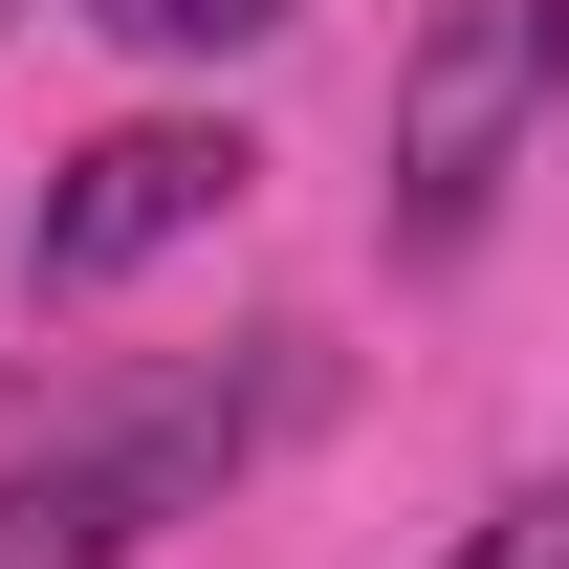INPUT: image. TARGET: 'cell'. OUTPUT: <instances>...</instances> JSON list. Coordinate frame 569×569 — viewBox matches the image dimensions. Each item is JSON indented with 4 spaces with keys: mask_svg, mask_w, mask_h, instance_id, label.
Returning a JSON list of instances; mask_svg holds the SVG:
<instances>
[{
    "mask_svg": "<svg viewBox=\"0 0 569 569\" xmlns=\"http://www.w3.org/2000/svg\"><path fill=\"white\" fill-rule=\"evenodd\" d=\"M307 395H329L307 329H241V351H176V372H132V395H88L67 438L0 460V569H132V548H176V526H219V482H263V438L307 417Z\"/></svg>",
    "mask_w": 569,
    "mask_h": 569,
    "instance_id": "1",
    "label": "cell"
},
{
    "mask_svg": "<svg viewBox=\"0 0 569 569\" xmlns=\"http://www.w3.org/2000/svg\"><path fill=\"white\" fill-rule=\"evenodd\" d=\"M569 110V0H438L417 44H395V263H460L526 176V132Z\"/></svg>",
    "mask_w": 569,
    "mask_h": 569,
    "instance_id": "2",
    "label": "cell"
},
{
    "mask_svg": "<svg viewBox=\"0 0 569 569\" xmlns=\"http://www.w3.org/2000/svg\"><path fill=\"white\" fill-rule=\"evenodd\" d=\"M241 176H263V153L219 132V110H132V132H88L67 176H44V219H22V284H44V307H110L132 263L219 241V219H241Z\"/></svg>",
    "mask_w": 569,
    "mask_h": 569,
    "instance_id": "3",
    "label": "cell"
},
{
    "mask_svg": "<svg viewBox=\"0 0 569 569\" xmlns=\"http://www.w3.org/2000/svg\"><path fill=\"white\" fill-rule=\"evenodd\" d=\"M88 22H110L132 67H241V44H284V22H307V0H88Z\"/></svg>",
    "mask_w": 569,
    "mask_h": 569,
    "instance_id": "4",
    "label": "cell"
},
{
    "mask_svg": "<svg viewBox=\"0 0 569 569\" xmlns=\"http://www.w3.org/2000/svg\"><path fill=\"white\" fill-rule=\"evenodd\" d=\"M460 569H569V460H548L526 503H482V526H460Z\"/></svg>",
    "mask_w": 569,
    "mask_h": 569,
    "instance_id": "5",
    "label": "cell"
},
{
    "mask_svg": "<svg viewBox=\"0 0 569 569\" xmlns=\"http://www.w3.org/2000/svg\"><path fill=\"white\" fill-rule=\"evenodd\" d=\"M0 22H22V0H0Z\"/></svg>",
    "mask_w": 569,
    "mask_h": 569,
    "instance_id": "6",
    "label": "cell"
}]
</instances>
